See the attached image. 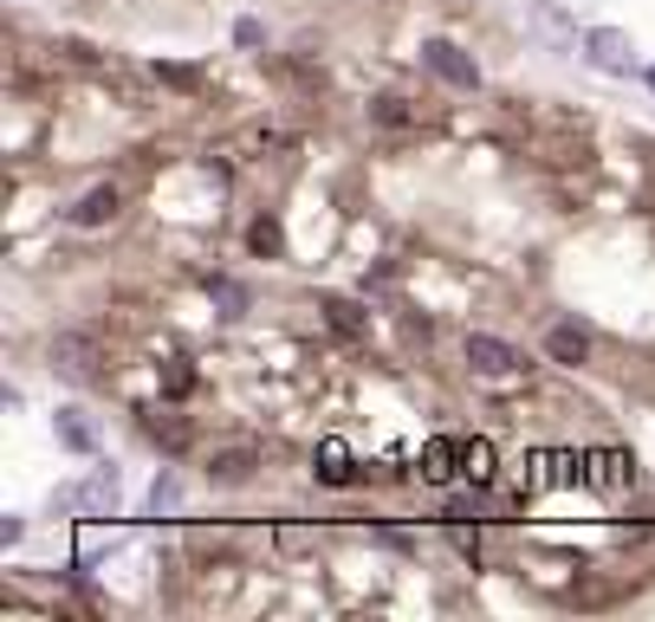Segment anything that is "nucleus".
<instances>
[{
  "label": "nucleus",
  "instance_id": "f257e3e1",
  "mask_svg": "<svg viewBox=\"0 0 655 622\" xmlns=\"http://www.w3.org/2000/svg\"><path fill=\"white\" fill-rule=\"evenodd\" d=\"M584 59L597 71H610V78H630L636 71V39L623 26H590L584 33Z\"/></svg>",
  "mask_w": 655,
  "mask_h": 622
},
{
  "label": "nucleus",
  "instance_id": "f03ea898",
  "mask_svg": "<svg viewBox=\"0 0 655 622\" xmlns=\"http://www.w3.org/2000/svg\"><path fill=\"white\" fill-rule=\"evenodd\" d=\"M117 493H124L117 467H98L84 486H66V493H59V506H78L84 519H111V512H117Z\"/></svg>",
  "mask_w": 655,
  "mask_h": 622
},
{
  "label": "nucleus",
  "instance_id": "7ed1b4c3",
  "mask_svg": "<svg viewBox=\"0 0 655 622\" xmlns=\"http://www.w3.org/2000/svg\"><path fill=\"white\" fill-rule=\"evenodd\" d=\"M526 26H532L552 53H578V46H584L578 26L565 20V7H558V0H532V7H526Z\"/></svg>",
  "mask_w": 655,
  "mask_h": 622
},
{
  "label": "nucleus",
  "instance_id": "20e7f679",
  "mask_svg": "<svg viewBox=\"0 0 655 622\" xmlns=\"http://www.w3.org/2000/svg\"><path fill=\"white\" fill-rule=\"evenodd\" d=\"M422 66L436 71V78H448L454 91H474V84H481V66H474L454 39H429V46H422Z\"/></svg>",
  "mask_w": 655,
  "mask_h": 622
},
{
  "label": "nucleus",
  "instance_id": "39448f33",
  "mask_svg": "<svg viewBox=\"0 0 655 622\" xmlns=\"http://www.w3.org/2000/svg\"><path fill=\"white\" fill-rule=\"evenodd\" d=\"M53 370L72 376V383H91V376H98V344H91L84 331H59V338H53Z\"/></svg>",
  "mask_w": 655,
  "mask_h": 622
},
{
  "label": "nucleus",
  "instance_id": "423d86ee",
  "mask_svg": "<svg viewBox=\"0 0 655 622\" xmlns=\"http://www.w3.org/2000/svg\"><path fill=\"white\" fill-rule=\"evenodd\" d=\"M467 363H474L481 376H519V370H526V357H519L507 338H487V331L467 338Z\"/></svg>",
  "mask_w": 655,
  "mask_h": 622
},
{
  "label": "nucleus",
  "instance_id": "0eeeda50",
  "mask_svg": "<svg viewBox=\"0 0 655 622\" xmlns=\"http://www.w3.org/2000/svg\"><path fill=\"white\" fill-rule=\"evenodd\" d=\"M584 480L597 486V493H623V486L636 480V467H630V454L597 448V454H584Z\"/></svg>",
  "mask_w": 655,
  "mask_h": 622
},
{
  "label": "nucleus",
  "instance_id": "6e6552de",
  "mask_svg": "<svg viewBox=\"0 0 655 622\" xmlns=\"http://www.w3.org/2000/svg\"><path fill=\"white\" fill-rule=\"evenodd\" d=\"M253 467H260V454H253V448H221L215 461H208V480H215V486H247V480H253Z\"/></svg>",
  "mask_w": 655,
  "mask_h": 622
},
{
  "label": "nucleus",
  "instance_id": "1a4fd4ad",
  "mask_svg": "<svg viewBox=\"0 0 655 622\" xmlns=\"http://www.w3.org/2000/svg\"><path fill=\"white\" fill-rule=\"evenodd\" d=\"M53 434H59L72 454H98V428H91V415L84 409H59L53 415Z\"/></svg>",
  "mask_w": 655,
  "mask_h": 622
},
{
  "label": "nucleus",
  "instance_id": "9d476101",
  "mask_svg": "<svg viewBox=\"0 0 655 622\" xmlns=\"http://www.w3.org/2000/svg\"><path fill=\"white\" fill-rule=\"evenodd\" d=\"M117 207H124V195H117L111 182H98V189H91V195H84V202L72 207V227H104V220H111Z\"/></svg>",
  "mask_w": 655,
  "mask_h": 622
},
{
  "label": "nucleus",
  "instance_id": "9b49d317",
  "mask_svg": "<svg viewBox=\"0 0 655 622\" xmlns=\"http://www.w3.org/2000/svg\"><path fill=\"white\" fill-rule=\"evenodd\" d=\"M312 474H318L325 486H351V480H358V467H351L345 441H325V448H318V461H312Z\"/></svg>",
  "mask_w": 655,
  "mask_h": 622
},
{
  "label": "nucleus",
  "instance_id": "f8f14e48",
  "mask_svg": "<svg viewBox=\"0 0 655 622\" xmlns=\"http://www.w3.org/2000/svg\"><path fill=\"white\" fill-rule=\"evenodd\" d=\"M545 350H552L558 363H584V357H590V338H584L578 325H558V331L545 338Z\"/></svg>",
  "mask_w": 655,
  "mask_h": 622
},
{
  "label": "nucleus",
  "instance_id": "ddd939ff",
  "mask_svg": "<svg viewBox=\"0 0 655 622\" xmlns=\"http://www.w3.org/2000/svg\"><path fill=\"white\" fill-rule=\"evenodd\" d=\"M247 247H253L260 260H280V253H286V227H280V220H253V227H247Z\"/></svg>",
  "mask_w": 655,
  "mask_h": 622
},
{
  "label": "nucleus",
  "instance_id": "4468645a",
  "mask_svg": "<svg viewBox=\"0 0 655 622\" xmlns=\"http://www.w3.org/2000/svg\"><path fill=\"white\" fill-rule=\"evenodd\" d=\"M325 318H331V325H338L345 338H364V325H370L358 298H325Z\"/></svg>",
  "mask_w": 655,
  "mask_h": 622
},
{
  "label": "nucleus",
  "instance_id": "2eb2a0df",
  "mask_svg": "<svg viewBox=\"0 0 655 622\" xmlns=\"http://www.w3.org/2000/svg\"><path fill=\"white\" fill-rule=\"evenodd\" d=\"M454 461H461V441H448V434H441V441H429V454H422V474H429V480H448V474H454Z\"/></svg>",
  "mask_w": 655,
  "mask_h": 622
},
{
  "label": "nucleus",
  "instance_id": "dca6fc26",
  "mask_svg": "<svg viewBox=\"0 0 655 622\" xmlns=\"http://www.w3.org/2000/svg\"><path fill=\"white\" fill-rule=\"evenodd\" d=\"M208 298H215L221 318H240V312H247V285H234V279H208Z\"/></svg>",
  "mask_w": 655,
  "mask_h": 622
},
{
  "label": "nucleus",
  "instance_id": "f3484780",
  "mask_svg": "<svg viewBox=\"0 0 655 622\" xmlns=\"http://www.w3.org/2000/svg\"><path fill=\"white\" fill-rule=\"evenodd\" d=\"M189 389H195V370H189L182 357H169V363H162V396H169V403H182Z\"/></svg>",
  "mask_w": 655,
  "mask_h": 622
},
{
  "label": "nucleus",
  "instance_id": "a211bd4d",
  "mask_svg": "<svg viewBox=\"0 0 655 622\" xmlns=\"http://www.w3.org/2000/svg\"><path fill=\"white\" fill-rule=\"evenodd\" d=\"M144 428L149 434H156V441H162V448H182V441H189V428H182V421H176V415H144Z\"/></svg>",
  "mask_w": 655,
  "mask_h": 622
},
{
  "label": "nucleus",
  "instance_id": "6ab92c4d",
  "mask_svg": "<svg viewBox=\"0 0 655 622\" xmlns=\"http://www.w3.org/2000/svg\"><path fill=\"white\" fill-rule=\"evenodd\" d=\"M182 506V486H176V474H156V486H149V512L162 519V512H176Z\"/></svg>",
  "mask_w": 655,
  "mask_h": 622
},
{
  "label": "nucleus",
  "instance_id": "aec40b11",
  "mask_svg": "<svg viewBox=\"0 0 655 622\" xmlns=\"http://www.w3.org/2000/svg\"><path fill=\"white\" fill-rule=\"evenodd\" d=\"M461 467H467L474 480H487V467H494V448H487V441H461Z\"/></svg>",
  "mask_w": 655,
  "mask_h": 622
},
{
  "label": "nucleus",
  "instance_id": "412c9836",
  "mask_svg": "<svg viewBox=\"0 0 655 622\" xmlns=\"http://www.w3.org/2000/svg\"><path fill=\"white\" fill-rule=\"evenodd\" d=\"M370 117H376V124H389V131H403V124H409V104H403V98H376V104H370Z\"/></svg>",
  "mask_w": 655,
  "mask_h": 622
},
{
  "label": "nucleus",
  "instance_id": "4be33fe9",
  "mask_svg": "<svg viewBox=\"0 0 655 622\" xmlns=\"http://www.w3.org/2000/svg\"><path fill=\"white\" fill-rule=\"evenodd\" d=\"M156 78H162V84H176V91H195V84H202V71H195V66H156Z\"/></svg>",
  "mask_w": 655,
  "mask_h": 622
},
{
  "label": "nucleus",
  "instance_id": "5701e85b",
  "mask_svg": "<svg viewBox=\"0 0 655 622\" xmlns=\"http://www.w3.org/2000/svg\"><path fill=\"white\" fill-rule=\"evenodd\" d=\"M234 39H240V46H247V53H253V46H260V39H267V26H260V20H234Z\"/></svg>",
  "mask_w": 655,
  "mask_h": 622
},
{
  "label": "nucleus",
  "instance_id": "b1692460",
  "mask_svg": "<svg viewBox=\"0 0 655 622\" xmlns=\"http://www.w3.org/2000/svg\"><path fill=\"white\" fill-rule=\"evenodd\" d=\"M650 91H655V66H650Z\"/></svg>",
  "mask_w": 655,
  "mask_h": 622
}]
</instances>
